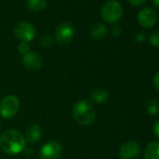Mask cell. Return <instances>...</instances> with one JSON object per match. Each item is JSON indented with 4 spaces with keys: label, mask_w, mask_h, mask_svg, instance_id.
I'll return each mask as SVG.
<instances>
[{
    "label": "cell",
    "mask_w": 159,
    "mask_h": 159,
    "mask_svg": "<svg viewBox=\"0 0 159 159\" xmlns=\"http://www.w3.org/2000/svg\"><path fill=\"white\" fill-rule=\"evenodd\" d=\"M26 145L25 137L15 129H8L0 136V148L8 154H18Z\"/></svg>",
    "instance_id": "cell-1"
},
{
    "label": "cell",
    "mask_w": 159,
    "mask_h": 159,
    "mask_svg": "<svg viewBox=\"0 0 159 159\" xmlns=\"http://www.w3.org/2000/svg\"><path fill=\"white\" fill-rule=\"evenodd\" d=\"M72 115L78 124L85 126L92 125L97 118L95 108L88 100L85 99L80 100L74 105L72 109Z\"/></svg>",
    "instance_id": "cell-2"
},
{
    "label": "cell",
    "mask_w": 159,
    "mask_h": 159,
    "mask_svg": "<svg viewBox=\"0 0 159 159\" xmlns=\"http://www.w3.org/2000/svg\"><path fill=\"white\" fill-rule=\"evenodd\" d=\"M123 13L124 9L116 0H110L106 2L101 10L102 18L110 24H114L119 21L122 18Z\"/></svg>",
    "instance_id": "cell-3"
},
{
    "label": "cell",
    "mask_w": 159,
    "mask_h": 159,
    "mask_svg": "<svg viewBox=\"0 0 159 159\" xmlns=\"http://www.w3.org/2000/svg\"><path fill=\"white\" fill-rule=\"evenodd\" d=\"M20 108V101L14 95H9L3 98L0 103V114L5 119L14 117Z\"/></svg>",
    "instance_id": "cell-4"
},
{
    "label": "cell",
    "mask_w": 159,
    "mask_h": 159,
    "mask_svg": "<svg viewBox=\"0 0 159 159\" xmlns=\"http://www.w3.org/2000/svg\"><path fill=\"white\" fill-rule=\"evenodd\" d=\"M63 152V147L60 142L51 140L45 143L39 150L40 159H58Z\"/></svg>",
    "instance_id": "cell-5"
},
{
    "label": "cell",
    "mask_w": 159,
    "mask_h": 159,
    "mask_svg": "<svg viewBox=\"0 0 159 159\" xmlns=\"http://www.w3.org/2000/svg\"><path fill=\"white\" fill-rule=\"evenodd\" d=\"M14 35L21 41L30 42L36 37V28L27 22H20L14 27Z\"/></svg>",
    "instance_id": "cell-6"
},
{
    "label": "cell",
    "mask_w": 159,
    "mask_h": 159,
    "mask_svg": "<svg viewBox=\"0 0 159 159\" xmlns=\"http://www.w3.org/2000/svg\"><path fill=\"white\" fill-rule=\"evenodd\" d=\"M74 27L69 23H63L59 25L55 30L54 38L56 41L61 45H66L74 38Z\"/></svg>",
    "instance_id": "cell-7"
},
{
    "label": "cell",
    "mask_w": 159,
    "mask_h": 159,
    "mask_svg": "<svg viewBox=\"0 0 159 159\" xmlns=\"http://www.w3.org/2000/svg\"><path fill=\"white\" fill-rule=\"evenodd\" d=\"M141 149L139 144L135 140H128L122 144L119 149L121 159H137L140 154Z\"/></svg>",
    "instance_id": "cell-8"
},
{
    "label": "cell",
    "mask_w": 159,
    "mask_h": 159,
    "mask_svg": "<svg viewBox=\"0 0 159 159\" xmlns=\"http://www.w3.org/2000/svg\"><path fill=\"white\" fill-rule=\"evenodd\" d=\"M138 22L142 27H152L157 21V14L156 12L151 8H144L142 9L138 14Z\"/></svg>",
    "instance_id": "cell-9"
},
{
    "label": "cell",
    "mask_w": 159,
    "mask_h": 159,
    "mask_svg": "<svg viewBox=\"0 0 159 159\" xmlns=\"http://www.w3.org/2000/svg\"><path fill=\"white\" fill-rule=\"evenodd\" d=\"M22 62L25 66L30 70H39L42 66V58L35 52H28L22 57Z\"/></svg>",
    "instance_id": "cell-10"
},
{
    "label": "cell",
    "mask_w": 159,
    "mask_h": 159,
    "mask_svg": "<svg viewBox=\"0 0 159 159\" xmlns=\"http://www.w3.org/2000/svg\"><path fill=\"white\" fill-rule=\"evenodd\" d=\"M42 136V130L41 127L39 125L33 124L30 125L27 128H26V132H25V139L27 142L34 144L36 142H38Z\"/></svg>",
    "instance_id": "cell-11"
},
{
    "label": "cell",
    "mask_w": 159,
    "mask_h": 159,
    "mask_svg": "<svg viewBox=\"0 0 159 159\" xmlns=\"http://www.w3.org/2000/svg\"><path fill=\"white\" fill-rule=\"evenodd\" d=\"M144 159H159V141L154 140L147 144L144 149Z\"/></svg>",
    "instance_id": "cell-12"
},
{
    "label": "cell",
    "mask_w": 159,
    "mask_h": 159,
    "mask_svg": "<svg viewBox=\"0 0 159 159\" xmlns=\"http://www.w3.org/2000/svg\"><path fill=\"white\" fill-rule=\"evenodd\" d=\"M108 33V29L105 25L98 23L95 24L90 29V36L95 40H101L103 39Z\"/></svg>",
    "instance_id": "cell-13"
},
{
    "label": "cell",
    "mask_w": 159,
    "mask_h": 159,
    "mask_svg": "<svg viewBox=\"0 0 159 159\" xmlns=\"http://www.w3.org/2000/svg\"><path fill=\"white\" fill-rule=\"evenodd\" d=\"M90 98L97 104H104V103H106L109 100L110 95H109V93L105 89L98 88V89H95L91 93Z\"/></svg>",
    "instance_id": "cell-14"
},
{
    "label": "cell",
    "mask_w": 159,
    "mask_h": 159,
    "mask_svg": "<svg viewBox=\"0 0 159 159\" xmlns=\"http://www.w3.org/2000/svg\"><path fill=\"white\" fill-rule=\"evenodd\" d=\"M27 8L35 12L41 11L47 7V0H27Z\"/></svg>",
    "instance_id": "cell-15"
},
{
    "label": "cell",
    "mask_w": 159,
    "mask_h": 159,
    "mask_svg": "<svg viewBox=\"0 0 159 159\" xmlns=\"http://www.w3.org/2000/svg\"><path fill=\"white\" fill-rule=\"evenodd\" d=\"M146 111L151 116L159 114V101L156 98H151L146 103Z\"/></svg>",
    "instance_id": "cell-16"
},
{
    "label": "cell",
    "mask_w": 159,
    "mask_h": 159,
    "mask_svg": "<svg viewBox=\"0 0 159 159\" xmlns=\"http://www.w3.org/2000/svg\"><path fill=\"white\" fill-rule=\"evenodd\" d=\"M149 43L152 47L159 48V29L152 31L149 36Z\"/></svg>",
    "instance_id": "cell-17"
},
{
    "label": "cell",
    "mask_w": 159,
    "mask_h": 159,
    "mask_svg": "<svg viewBox=\"0 0 159 159\" xmlns=\"http://www.w3.org/2000/svg\"><path fill=\"white\" fill-rule=\"evenodd\" d=\"M52 39L48 34L42 35L39 39V44L43 47H49L52 45Z\"/></svg>",
    "instance_id": "cell-18"
},
{
    "label": "cell",
    "mask_w": 159,
    "mask_h": 159,
    "mask_svg": "<svg viewBox=\"0 0 159 159\" xmlns=\"http://www.w3.org/2000/svg\"><path fill=\"white\" fill-rule=\"evenodd\" d=\"M18 51L20 53H22L23 55L27 53L28 52H30V45L29 42H25V41H21L18 45Z\"/></svg>",
    "instance_id": "cell-19"
},
{
    "label": "cell",
    "mask_w": 159,
    "mask_h": 159,
    "mask_svg": "<svg viewBox=\"0 0 159 159\" xmlns=\"http://www.w3.org/2000/svg\"><path fill=\"white\" fill-rule=\"evenodd\" d=\"M121 33H122V27L119 25H113L111 27V34H112V36L118 37V36L121 35Z\"/></svg>",
    "instance_id": "cell-20"
},
{
    "label": "cell",
    "mask_w": 159,
    "mask_h": 159,
    "mask_svg": "<svg viewBox=\"0 0 159 159\" xmlns=\"http://www.w3.org/2000/svg\"><path fill=\"white\" fill-rule=\"evenodd\" d=\"M152 86L156 91L159 92V72H157L152 78Z\"/></svg>",
    "instance_id": "cell-21"
},
{
    "label": "cell",
    "mask_w": 159,
    "mask_h": 159,
    "mask_svg": "<svg viewBox=\"0 0 159 159\" xmlns=\"http://www.w3.org/2000/svg\"><path fill=\"white\" fill-rule=\"evenodd\" d=\"M134 39H135V41L138 42V43H142V42L145 41L146 37H145V35H144L143 33H138V34H136Z\"/></svg>",
    "instance_id": "cell-22"
},
{
    "label": "cell",
    "mask_w": 159,
    "mask_h": 159,
    "mask_svg": "<svg viewBox=\"0 0 159 159\" xmlns=\"http://www.w3.org/2000/svg\"><path fill=\"white\" fill-rule=\"evenodd\" d=\"M145 1L146 0H127V2L134 7H139V6L143 5L145 3Z\"/></svg>",
    "instance_id": "cell-23"
},
{
    "label": "cell",
    "mask_w": 159,
    "mask_h": 159,
    "mask_svg": "<svg viewBox=\"0 0 159 159\" xmlns=\"http://www.w3.org/2000/svg\"><path fill=\"white\" fill-rule=\"evenodd\" d=\"M153 133L155 137L159 139V120L156 121L153 125Z\"/></svg>",
    "instance_id": "cell-24"
},
{
    "label": "cell",
    "mask_w": 159,
    "mask_h": 159,
    "mask_svg": "<svg viewBox=\"0 0 159 159\" xmlns=\"http://www.w3.org/2000/svg\"><path fill=\"white\" fill-rule=\"evenodd\" d=\"M24 153H25V155L26 156V157H31V156H33V154H34V150L33 149H31V148H25L24 149Z\"/></svg>",
    "instance_id": "cell-25"
},
{
    "label": "cell",
    "mask_w": 159,
    "mask_h": 159,
    "mask_svg": "<svg viewBox=\"0 0 159 159\" xmlns=\"http://www.w3.org/2000/svg\"><path fill=\"white\" fill-rule=\"evenodd\" d=\"M152 1L153 5H154L155 7L159 8V0H152Z\"/></svg>",
    "instance_id": "cell-26"
},
{
    "label": "cell",
    "mask_w": 159,
    "mask_h": 159,
    "mask_svg": "<svg viewBox=\"0 0 159 159\" xmlns=\"http://www.w3.org/2000/svg\"><path fill=\"white\" fill-rule=\"evenodd\" d=\"M0 128H1V121H0Z\"/></svg>",
    "instance_id": "cell-27"
}]
</instances>
